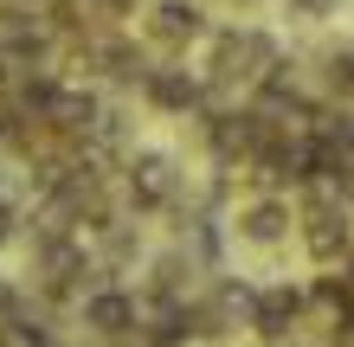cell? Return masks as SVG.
Returning <instances> with one entry per match:
<instances>
[{
    "mask_svg": "<svg viewBox=\"0 0 354 347\" xmlns=\"http://www.w3.org/2000/svg\"><path fill=\"white\" fill-rule=\"evenodd\" d=\"M71 321H77V335H84L91 347H103V341L129 335L136 321H142V296L129 290V283L103 277L97 290H84V302H77V309H71Z\"/></svg>",
    "mask_w": 354,
    "mask_h": 347,
    "instance_id": "cell-6",
    "label": "cell"
},
{
    "mask_svg": "<svg viewBox=\"0 0 354 347\" xmlns=\"http://www.w3.org/2000/svg\"><path fill=\"white\" fill-rule=\"evenodd\" d=\"M283 65V46L277 32L252 26V19H219L200 46V84H206V103H245L270 71Z\"/></svg>",
    "mask_w": 354,
    "mask_h": 347,
    "instance_id": "cell-1",
    "label": "cell"
},
{
    "mask_svg": "<svg viewBox=\"0 0 354 347\" xmlns=\"http://www.w3.org/2000/svg\"><path fill=\"white\" fill-rule=\"evenodd\" d=\"M290 238H297V206H290V193H277V187L239 199V206L225 212V244L245 251V257H264L270 264Z\"/></svg>",
    "mask_w": 354,
    "mask_h": 347,
    "instance_id": "cell-3",
    "label": "cell"
},
{
    "mask_svg": "<svg viewBox=\"0 0 354 347\" xmlns=\"http://www.w3.org/2000/svg\"><path fill=\"white\" fill-rule=\"evenodd\" d=\"M290 13H303V19H328V13H342V0H290Z\"/></svg>",
    "mask_w": 354,
    "mask_h": 347,
    "instance_id": "cell-9",
    "label": "cell"
},
{
    "mask_svg": "<svg viewBox=\"0 0 354 347\" xmlns=\"http://www.w3.org/2000/svg\"><path fill=\"white\" fill-rule=\"evenodd\" d=\"M213 26L219 19L206 0H142V13H136V39L155 58H194Z\"/></svg>",
    "mask_w": 354,
    "mask_h": 347,
    "instance_id": "cell-4",
    "label": "cell"
},
{
    "mask_svg": "<svg viewBox=\"0 0 354 347\" xmlns=\"http://www.w3.org/2000/svg\"><path fill=\"white\" fill-rule=\"evenodd\" d=\"M303 321H309V290H297V283H252V321L245 328L258 341L283 347Z\"/></svg>",
    "mask_w": 354,
    "mask_h": 347,
    "instance_id": "cell-7",
    "label": "cell"
},
{
    "mask_svg": "<svg viewBox=\"0 0 354 347\" xmlns=\"http://www.w3.org/2000/svg\"><path fill=\"white\" fill-rule=\"evenodd\" d=\"M194 168L180 161V148H161V141H136L129 155L116 161V193L136 219H180L194 212Z\"/></svg>",
    "mask_w": 354,
    "mask_h": 347,
    "instance_id": "cell-2",
    "label": "cell"
},
{
    "mask_svg": "<svg viewBox=\"0 0 354 347\" xmlns=\"http://www.w3.org/2000/svg\"><path fill=\"white\" fill-rule=\"evenodd\" d=\"M0 84H7V65H0Z\"/></svg>",
    "mask_w": 354,
    "mask_h": 347,
    "instance_id": "cell-11",
    "label": "cell"
},
{
    "mask_svg": "<svg viewBox=\"0 0 354 347\" xmlns=\"http://www.w3.org/2000/svg\"><path fill=\"white\" fill-rule=\"evenodd\" d=\"M19 7H46V0H19Z\"/></svg>",
    "mask_w": 354,
    "mask_h": 347,
    "instance_id": "cell-10",
    "label": "cell"
},
{
    "mask_svg": "<svg viewBox=\"0 0 354 347\" xmlns=\"http://www.w3.org/2000/svg\"><path fill=\"white\" fill-rule=\"evenodd\" d=\"M19 232H26V212H19V199H13V193H0V251H13Z\"/></svg>",
    "mask_w": 354,
    "mask_h": 347,
    "instance_id": "cell-8",
    "label": "cell"
},
{
    "mask_svg": "<svg viewBox=\"0 0 354 347\" xmlns=\"http://www.w3.org/2000/svg\"><path fill=\"white\" fill-rule=\"evenodd\" d=\"M136 103L161 122H194L206 110V84H200V71H187V58H155V71L142 77Z\"/></svg>",
    "mask_w": 354,
    "mask_h": 347,
    "instance_id": "cell-5",
    "label": "cell"
}]
</instances>
